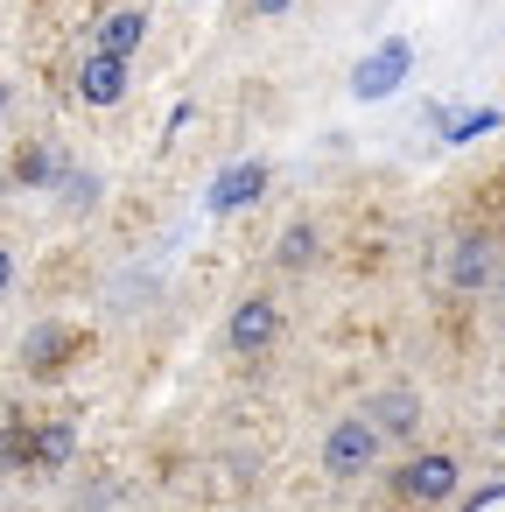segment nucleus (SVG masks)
<instances>
[{
	"label": "nucleus",
	"instance_id": "1",
	"mask_svg": "<svg viewBox=\"0 0 505 512\" xmlns=\"http://www.w3.org/2000/svg\"><path fill=\"white\" fill-rule=\"evenodd\" d=\"M463 491V463L449 456V449H414L400 470H393V505H407V512H435V505H449Z\"/></svg>",
	"mask_w": 505,
	"mask_h": 512
},
{
	"label": "nucleus",
	"instance_id": "2",
	"mask_svg": "<svg viewBox=\"0 0 505 512\" xmlns=\"http://www.w3.org/2000/svg\"><path fill=\"white\" fill-rule=\"evenodd\" d=\"M85 351H92V330L50 316V323H36V330L22 337V372H29V379H64Z\"/></svg>",
	"mask_w": 505,
	"mask_h": 512
},
{
	"label": "nucleus",
	"instance_id": "3",
	"mask_svg": "<svg viewBox=\"0 0 505 512\" xmlns=\"http://www.w3.org/2000/svg\"><path fill=\"white\" fill-rule=\"evenodd\" d=\"M379 449H386V435L372 428V414H344V421L323 428V470H330V477H365V470H379Z\"/></svg>",
	"mask_w": 505,
	"mask_h": 512
},
{
	"label": "nucleus",
	"instance_id": "4",
	"mask_svg": "<svg viewBox=\"0 0 505 512\" xmlns=\"http://www.w3.org/2000/svg\"><path fill=\"white\" fill-rule=\"evenodd\" d=\"M281 330H288V316H281L274 295H239L232 316H225V344H232V358H260V351H274Z\"/></svg>",
	"mask_w": 505,
	"mask_h": 512
},
{
	"label": "nucleus",
	"instance_id": "5",
	"mask_svg": "<svg viewBox=\"0 0 505 512\" xmlns=\"http://www.w3.org/2000/svg\"><path fill=\"white\" fill-rule=\"evenodd\" d=\"M442 281H449L456 295L491 288V281H498V232H456V239L442 246Z\"/></svg>",
	"mask_w": 505,
	"mask_h": 512
},
{
	"label": "nucleus",
	"instance_id": "6",
	"mask_svg": "<svg viewBox=\"0 0 505 512\" xmlns=\"http://www.w3.org/2000/svg\"><path fill=\"white\" fill-rule=\"evenodd\" d=\"M407 71H414V50H407V36H386V43H379V50H372V57L351 71V99H386V92H393Z\"/></svg>",
	"mask_w": 505,
	"mask_h": 512
},
{
	"label": "nucleus",
	"instance_id": "7",
	"mask_svg": "<svg viewBox=\"0 0 505 512\" xmlns=\"http://www.w3.org/2000/svg\"><path fill=\"white\" fill-rule=\"evenodd\" d=\"M127 85H134V71H127V57H106V50H92V57L78 64V99H85L92 113H106V106H120V99H127Z\"/></svg>",
	"mask_w": 505,
	"mask_h": 512
},
{
	"label": "nucleus",
	"instance_id": "8",
	"mask_svg": "<svg viewBox=\"0 0 505 512\" xmlns=\"http://www.w3.org/2000/svg\"><path fill=\"white\" fill-rule=\"evenodd\" d=\"M365 414H372V428H379L386 442H407V435L421 428V393H414V386H379V393L365 400Z\"/></svg>",
	"mask_w": 505,
	"mask_h": 512
},
{
	"label": "nucleus",
	"instance_id": "9",
	"mask_svg": "<svg viewBox=\"0 0 505 512\" xmlns=\"http://www.w3.org/2000/svg\"><path fill=\"white\" fill-rule=\"evenodd\" d=\"M267 183H274V169L267 162H232L218 183H211V211L225 218V211H246V204H260L267 197Z\"/></svg>",
	"mask_w": 505,
	"mask_h": 512
},
{
	"label": "nucleus",
	"instance_id": "10",
	"mask_svg": "<svg viewBox=\"0 0 505 512\" xmlns=\"http://www.w3.org/2000/svg\"><path fill=\"white\" fill-rule=\"evenodd\" d=\"M71 456H78V428H71L64 414L29 421V470H64Z\"/></svg>",
	"mask_w": 505,
	"mask_h": 512
},
{
	"label": "nucleus",
	"instance_id": "11",
	"mask_svg": "<svg viewBox=\"0 0 505 512\" xmlns=\"http://www.w3.org/2000/svg\"><path fill=\"white\" fill-rule=\"evenodd\" d=\"M141 43H148V15H141V8H113V15H99V29H92V50L127 57V64H134Z\"/></svg>",
	"mask_w": 505,
	"mask_h": 512
},
{
	"label": "nucleus",
	"instance_id": "12",
	"mask_svg": "<svg viewBox=\"0 0 505 512\" xmlns=\"http://www.w3.org/2000/svg\"><path fill=\"white\" fill-rule=\"evenodd\" d=\"M316 260H323V232H316L309 218H295V225L274 239V267H281V274H309Z\"/></svg>",
	"mask_w": 505,
	"mask_h": 512
},
{
	"label": "nucleus",
	"instance_id": "13",
	"mask_svg": "<svg viewBox=\"0 0 505 512\" xmlns=\"http://www.w3.org/2000/svg\"><path fill=\"white\" fill-rule=\"evenodd\" d=\"M8 176H15V190H50V183H57V155H50V141H22Z\"/></svg>",
	"mask_w": 505,
	"mask_h": 512
},
{
	"label": "nucleus",
	"instance_id": "14",
	"mask_svg": "<svg viewBox=\"0 0 505 512\" xmlns=\"http://www.w3.org/2000/svg\"><path fill=\"white\" fill-rule=\"evenodd\" d=\"M0 463H8V470H29V421H8V428H0Z\"/></svg>",
	"mask_w": 505,
	"mask_h": 512
},
{
	"label": "nucleus",
	"instance_id": "15",
	"mask_svg": "<svg viewBox=\"0 0 505 512\" xmlns=\"http://www.w3.org/2000/svg\"><path fill=\"white\" fill-rule=\"evenodd\" d=\"M288 8H295V0H246V15H253V22H281Z\"/></svg>",
	"mask_w": 505,
	"mask_h": 512
},
{
	"label": "nucleus",
	"instance_id": "16",
	"mask_svg": "<svg viewBox=\"0 0 505 512\" xmlns=\"http://www.w3.org/2000/svg\"><path fill=\"white\" fill-rule=\"evenodd\" d=\"M8 288H15V246L0 239V295H8Z\"/></svg>",
	"mask_w": 505,
	"mask_h": 512
},
{
	"label": "nucleus",
	"instance_id": "17",
	"mask_svg": "<svg viewBox=\"0 0 505 512\" xmlns=\"http://www.w3.org/2000/svg\"><path fill=\"white\" fill-rule=\"evenodd\" d=\"M498 498H505V484H484L477 498H463V512H484V505H498Z\"/></svg>",
	"mask_w": 505,
	"mask_h": 512
},
{
	"label": "nucleus",
	"instance_id": "18",
	"mask_svg": "<svg viewBox=\"0 0 505 512\" xmlns=\"http://www.w3.org/2000/svg\"><path fill=\"white\" fill-rule=\"evenodd\" d=\"M8 106H15V85H8V78H0V120H8Z\"/></svg>",
	"mask_w": 505,
	"mask_h": 512
},
{
	"label": "nucleus",
	"instance_id": "19",
	"mask_svg": "<svg viewBox=\"0 0 505 512\" xmlns=\"http://www.w3.org/2000/svg\"><path fill=\"white\" fill-rule=\"evenodd\" d=\"M498 442H505V421H498Z\"/></svg>",
	"mask_w": 505,
	"mask_h": 512
},
{
	"label": "nucleus",
	"instance_id": "20",
	"mask_svg": "<svg viewBox=\"0 0 505 512\" xmlns=\"http://www.w3.org/2000/svg\"><path fill=\"white\" fill-rule=\"evenodd\" d=\"M498 295H505V274H498Z\"/></svg>",
	"mask_w": 505,
	"mask_h": 512
}]
</instances>
